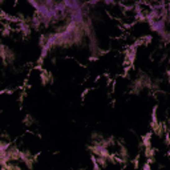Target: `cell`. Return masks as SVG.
I'll return each mask as SVG.
<instances>
[{
	"label": "cell",
	"mask_w": 170,
	"mask_h": 170,
	"mask_svg": "<svg viewBox=\"0 0 170 170\" xmlns=\"http://www.w3.org/2000/svg\"><path fill=\"white\" fill-rule=\"evenodd\" d=\"M32 122H33V118H32L31 116H26V120H24V124H26V125H32Z\"/></svg>",
	"instance_id": "cell-6"
},
{
	"label": "cell",
	"mask_w": 170,
	"mask_h": 170,
	"mask_svg": "<svg viewBox=\"0 0 170 170\" xmlns=\"http://www.w3.org/2000/svg\"><path fill=\"white\" fill-rule=\"evenodd\" d=\"M142 170H152V168H150V165H149V162L144 165V168H142Z\"/></svg>",
	"instance_id": "cell-7"
},
{
	"label": "cell",
	"mask_w": 170,
	"mask_h": 170,
	"mask_svg": "<svg viewBox=\"0 0 170 170\" xmlns=\"http://www.w3.org/2000/svg\"><path fill=\"white\" fill-rule=\"evenodd\" d=\"M142 145L145 148H149L150 146V134H146V136L144 137V139H142Z\"/></svg>",
	"instance_id": "cell-4"
},
{
	"label": "cell",
	"mask_w": 170,
	"mask_h": 170,
	"mask_svg": "<svg viewBox=\"0 0 170 170\" xmlns=\"http://www.w3.org/2000/svg\"><path fill=\"white\" fill-rule=\"evenodd\" d=\"M94 161H96V163L98 165V166H106V158H102V157H98L97 159L94 158Z\"/></svg>",
	"instance_id": "cell-2"
},
{
	"label": "cell",
	"mask_w": 170,
	"mask_h": 170,
	"mask_svg": "<svg viewBox=\"0 0 170 170\" xmlns=\"http://www.w3.org/2000/svg\"><path fill=\"white\" fill-rule=\"evenodd\" d=\"M8 148H9V144H7V142H3V141H0V153H3V152H7V150H8Z\"/></svg>",
	"instance_id": "cell-5"
},
{
	"label": "cell",
	"mask_w": 170,
	"mask_h": 170,
	"mask_svg": "<svg viewBox=\"0 0 170 170\" xmlns=\"http://www.w3.org/2000/svg\"><path fill=\"white\" fill-rule=\"evenodd\" d=\"M3 36H8V29H4L3 31Z\"/></svg>",
	"instance_id": "cell-8"
},
{
	"label": "cell",
	"mask_w": 170,
	"mask_h": 170,
	"mask_svg": "<svg viewBox=\"0 0 170 170\" xmlns=\"http://www.w3.org/2000/svg\"><path fill=\"white\" fill-rule=\"evenodd\" d=\"M49 78H51V74L49 73H41V83L44 84V85H47L48 84V81H49Z\"/></svg>",
	"instance_id": "cell-3"
},
{
	"label": "cell",
	"mask_w": 170,
	"mask_h": 170,
	"mask_svg": "<svg viewBox=\"0 0 170 170\" xmlns=\"http://www.w3.org/2000/svg\"><path fill=\"white\" fill-rule=\"evenodd\" d=\"M20 28H21V32L26 33V35H28L29 32H31V28H29V26H28L27 23H24V21L20 23Z\"/></svg>",
	"instance_id": "cell-1"
}]
</instances>
